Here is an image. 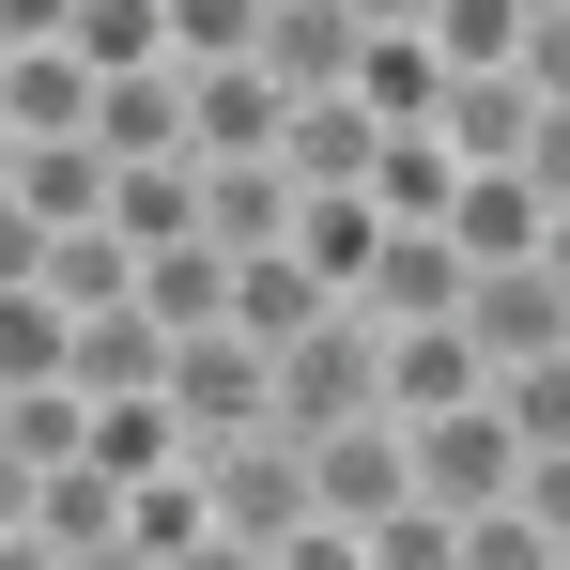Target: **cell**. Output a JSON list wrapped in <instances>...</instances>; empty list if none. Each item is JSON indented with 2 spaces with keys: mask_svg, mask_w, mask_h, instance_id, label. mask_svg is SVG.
<instances>
[{
  "mask_svg": "<svg viewBox=\"0 0 570 570\" xmlns=\"http://www.w3.org/2000/svg\"><path fill=\"white\" fill-rule=\"evenodd\" d=\"M324 308H340V293L308 278V263H293V247H247V263H232V324H247V340H263V355H278L293 324H324Z\"/></svg>",
  "mask_w": 570,
  "mask_h": 570,
  "instance_id": "7402d4cb",
  "label": "cell"
},
{
  "mask_svg": "<svg viewBox=\"0 0 570 570\" xmlns=\"http://www.w3.org/2000/svg\"><path fill=\"white\" fill-rule=\"evenodd\" d=\"M170 570H263V540H232V524H200V540H186Z\"/></svg>",
  "mask_w": 570,
  "mask_h": 570,
  "instance_id": "f35d334b",
  "label": "cell"
},
{
  "mask_svg": "<svg viewBox=\"0 0 570 570\" xmlns=\"http://www.w3.org/2000/svg\"><path fill=\"white\" fill-rule=\"evenodd\" d=\"M0 186H16V124H0Z\"/></svg>",
  "mask_w": 570,
  "mask_h": 570,
  "instance_id": "7bdbcfd3",
  "label": "cell"
},
{
  "mask_svg": "<svg viewBox=\"0 0 570 570\" xmlns=\"http://www.w3.org/2000/svg\"><path fill=\"white\" fill-rule=\"evenodd\" d=\"M463 247H448V232H371V278H355V308H371V324H463Z\"/></svg>",
  "mask_w": 570,
  "mask_h": 570,
  "instance_id": "ba28073f",
  "label": "cell"
},
{
  "mask_svg": "<svg viewBox=\"0 0 570 570\" xmlns=\"http://www.w3.org/2000/svg\"><path fill=\"white\" fill-rule=\"evenodd\" d=\"M31 293H47L62 324H78V308H124V293H139V247H124L108 216H94V232H47V278H31Z\"/></svg>",
  "mask_w": 570,
  "mask_h": 570,
  "instance_id": "603a6c76",
  "label": "cell"
},
{
  "mask_svg": "<svg viewBox=\"0 0 570 570\" xmlns=\"http://www.w3.org/2000/svg\"><path fill=\"white\" fill-rule=\"evenodd\" d=\"M509 78H524L540 108H570V0H540V16H524V47H509Z\"/></svg>",
  "mask_w": 570,
  "mask_h": 570,
  "instance_id": "d6a6232c",
  "label": "cell"
},
{
  "mask_svg": "<svg viewBox=\"0 0 570 570\" xmlns=\"http://www.w3.org/2000/svg\"><path fill=\"white\" fill-rule=\"evenodd\" d=\"M509 509H524V524H540V540L570 556V448H524V478H509Z\"/></svg>",
  "mask_w": 570,
  "mask_h": 570,
  "instance_id": "836d02e7",
  "label": "cell"
},
{
  "mask_svg": "<svg viewBox=\"0 0 570 570\" xmlns=\"http://www.w3.org/2000/svg\"><path fill=\"white\" fill-rule=\"evenodd\" d=\"M432 94H448V62H432L416 31H355V108H371L385 139H401V124H432Z\"/></svg>",
  "mask_w": 570,
  "mask_h": 570,
  "instance_id": "ffe728a7",
  "label": "cell"
},
{
  "mask_svg": "<svg viewBox=\"0 0 570 570\" xmlns=\"http://www.w3.org/2000/svg\"><path fill=\"white\" fill-rule=\"evenodd\" d=\"M340 16H355V31H416L432 0H340Z\"/></svg>",
  "mask_w": 570,
  "mask_h": 570,
  "instance_id": "b9f144b4",
  "label": "cell"
},
{
  "mask_svg": "<svg viewBox=\"0 0 570 570\" xmlns=\"http://www.w3.org/2000/svg\"><path fill=\"white\" fill-rule=\"evenodd\" d=\"M524 124H540V94H524L509 62H493V78H448V94H432V139H448L463 170H509V155H524Z\"/></svg>",
  "mask_w": 570,
  "mask_h": 570,
  "instance_id": "e0dca14e",
  "label": "cell"
},
{
  "mask_svg": "<svg viewBox=\"0 0 570 570\" xmlns=\"http://www.w3.org/2000/svg\"><path fill=\"white\" fill-rule=\"evenodd\" d=\"M478 340L463 324H385V416H448V401H478Z\"/></svg>",
  "mask_w": 570,
  "mask_h": 570,
  "instance_id": "9a60e30c",
  "label": "cell"
},
{
  "mask_svg": "<svg viewBox=\"0 0 570 570\" xmlns=\"http://www.w3.org/2000/svg\"><path fill=\"white\" fill-rule=\"evenodd\" d=\"M200 524H216V493H200V463H155V478H124V540H139L155 570L186 556Z\"/></svg>",
  "mask_w": 570,
  "mask_h": 570,
  "instance_id": "cb8c5ba5",
  "label": "cell"
},
{
  "mask_svg": "<svg viewBox=\"0 0 570 570\" xmlns=\"http://www.w3.org/2000/svg\"><path fill=\"white\" fill-rule=\"evenodd\" d=\"M16 385H62V308L47 293H0V401Z\"/></svg>",
  "mask_w": 570,
  "mask_h": 570,
  "instance_id": "f546056e",
  "label": "cell"
},
{
  "mask_svg": "<svg viewBox=\"0 0 570 570\" xmlns=\"http://www.w3.org/2000/svg\"><path fill=\"white\" fill-rule=\"evenodd\" d=\"M509 170H524L540 200H570V108H540V124H524V155H509Z\"/></svg>",
  "mask_w": 570,
  "mask_h": 570,
  "instance_id": "d590c367",
  "label": "cell"
},
{
  "mask_svg": "<svg viewBox=\"0 0 570 570\" xmlns=\"http://www.w3.org/2000/svg\"><path fill=\"white\" fill-rule=\"evenodd\" d=\"M263 570H371V540H355V524H293Z\"/></svg>",
  "mask_w": 570,
  "mask_h": 570,
  "instance_id": "8d00e7d4",
  "label": "cell"
},
{
  "mask_svg": "<svg viewBox=\"0 0 570 570\" xmlns=\"http://www.w3.org/2000/svg\"><path fill=\"white\" fill-rule=\"evenodd\" d=\"M278 108L263 62H186V155H278Z\"/></svg>",
  "mask_w": 570,
  "mask_h": 570,
  "instance_id": "8fae6325",
  "label": "cell"
},
{
  "mask_svg": "<svg viewBox=\"0 0 570 570\" xmlns=\"http://www.w3.org/2000/svg\"><path fill=\"white\" fill-rule=\"evenodd\" d=\"M463 570H570V556L509 509V493H493V509H463Z\"/></svg>",
  "mask_w": 570,
  "mask_h": 570,
  "instance_id": "1f68e13d",
  "label": "cell"
},
{
  "mask_svg": "<svg viewBox=\"0 0 570 570\" xmlns=\"http://www.w3.org/2000/svg\"><path fill=\"white\" fill-rule=\"evenodd\" d=\"M355 540H371V570H463V509H416V493H401V509L355 524Z\"/></svg>",
  "mask_w": 570,
  "mask_h": 570,
  "instance_id": "f1b7e54d",
  "label": "cell"
},
{
  "mask_svg": "<svg viewBox=\"0 0 570 570\" xmlns=\"http://www.w3.org/2000/svg\"><path fill=\"white\" fill-rule=\"evenodd\" d=\"M401 478H416V509H493V493L524 478L509 416H493V385H478V401H448V416H401Z\"/></svg>",
  "mask_w": 570,
  "mask_h": 570,
  "instance_id": "277c9868",
  "label": "cell"
},
{
  "mask_svg": "<svg viewBox=\"0 0 570 570\" xmlns=\"http://www.w3.org/2000/svg\"><path fill=\"white\" fill-rule=\"evenodd\" d=\"M540 278L570 293V200H540Z\"/></svg>",
  "mask_w": 570,
  "mask_h": 570,
  "instance_id": "60d3db41",
  "label": "cell"
},
{
  "mask_svg": "<svg viewBox=\"0 0 570 570\" xmlns=\"http://www.w3.org/2000/svg\"><path fill=\"white\" fill-rule=\"evenodd\" d=\"M139 308H155V324H170V340H186V324H232V247H139Z\"/></svg>",
  "mask_w": 570,
  "mask_h": 570,
  "instance_id": "44dd1931",
  "label": "cell"
},
{
  "mask_svg": "<svg viewBox=\"0 0 570 570\" xmlns=\"http://www.w3.org/2000/svg\"><path fill=\"white\" fill-rule=\"evenodd\" d=\"M200 493H216V524H232V540H263V556H278L293 524H324L308 448H293L278 416H263V432H232V448H200Z\"/></svg>",
  "mask_w": 570,
  "mask_h": 570,
  "instance_id": "3957f363",
  "label": "cell"
},
{
  "mask_svg": "<svg viewBox=\"0 0 570 570\" xmlns=\"http://www.w3.org/2000/svg\"><path fill=\"white\" fill-rule=\"evenodd\" d=\"M493 416H509V448H570V355H524V371H493Z\"/></svg>",
  "mask_w": 570,
  "mask_h": 570,
  "instance_id": "83f0119b",
  "label": "cell"
},
{
  "mask_svg": "<svg viewBox=\"0 0 570 570\" xmlns=\"http://www.w3.org/2000/svg\"><path fill=\"white\" fill-rule=\"evenodd\" d=\"M31 493H47V478H31V463H16V448H0V540L31 524Z\"/></svg>",
  "mask_w": 570,
  "mask_h": 570,
  "instance_id": "ab89813d",
  "label": "cell"
},
{
  "mask_svg": "<svg viewBox=\"0 0 570 570\" xmlns=\"http://www.w3.org/2000/svg\"><path fill=\"white\" fill-rule=\"evenodd\" d=\"M448 186H463V155H448L432 124L371 139V216H385V232H432V216H448Z\"/></svg>",
  "mask_w": 570,
  "mask_h": 570,
  "instance_id": "ac0fdd59",
  "label": "cell"
},
{
  "mask_svg": "<svg viewBox=\"0 0 570 570\" xmlns=\"http://www.w3.org/2000/svg\"><path fill=\"white\" fill-rule=\"evenodd\" d=\"M263 416H278V355L247 324H186L170 340V432H186V463L232 448V432H263Z\"/></svg>",
  "mask_w": 570,
  "mask_h": 570,
  "instance_id": "7a4b0ae2",
  "label": "cell"
},
{
  "mask_svg": "<svg viewBox=\"0 0 570 570\" xmlns=\"http://www.w3.org/2000/svg\"><path fill=\"white\" fill-rule=\"evenodd\" d=\"M463 340H478V371L570 355V293L540 278V263H478V278H463Z\"/></svg>",
  "mask_w": 570,
  "mask_h": 570,
  "instance_id": "5b68a950",
  "label": "cell"
},
{
  "mask_svg": "<svg viewBox=\"0 0 570 570\" xmlns=\"http://www.w3.org/2000/svg\"><path fill=\"white\" fill-rule=\"evenodd\" d=\"M432 232H448L463 263H540V186H524V170H463Z\"/></svg>",
  "mask_w": 570,
  "mask_h": 570,
  "instance_id": "2e32d148",
  "label": "cell"
},
{
  "mask_svg": "<svg viewBox=\"0 0 570 570\" xmlns=\"http://www.w3.org/2000/svg\"><path fill=\"white\" fill-rule=\"evenodd\" d=\"M340 416H385V324L355 308V293L278 340V432L308 448V432H340Z\"/></svg>",
  "mask_w": 570,
  "mask_h": 570,
  "instance_id": "6da1fadb",
  "label": "cell"
},
{
  "mask_svg": "<svg viewBox=\"0 0 570 570\" xmlns=\"http://www.w3.org/2000/svg\"><path fill=\"white\" fill-rule=\"evenodd\" d=\"M78 31V0H0V47H62Z\"/></svg>",
  "mask_w": 570,
  "mask_h": 570,
  "instance_id": "74e56055",
  "label": "cell"
},
{
  "mask_svg": "<svg viewBox=\"0 0 570 570\" xmlns=\"http://www.w3.org/2000/svg\"><path fill=\"white\" fill-rule=\"evenodd\" d=\"M416 47H432L448 78H493V62L524 47V0H432V16H416Z\"/></svg>",
  "mask_w": 570,
  "mask_h": 570,
  "instance_id": "d4e9b609",
  "label": "cell"
},
{
  "mask_svg": "<svg viewBox=\"0 0 570 570\" xmlns=\"http://www.w3.org/2000/svg\"><path fill=\"white\" fill-rule=\"evenodd\" d=\"M62 385H78V401H155V385H170V324H155L139 293H124V308H78V324H62Z\"/></svg>",
  "mask_w": 570,
  "mask_h": 570,
  "instance_id": "8992f818",
  "label": "cell"
},
{
  "mask_svg": "<svg viewBox=\"0 0 570 570\" xmlns=\"http://www.w3.org/2000/svg\"><path fill=\"white\" fill-rule=\"evenodd\" d=\"M0 124L16 139H94V62L78 47H0Z\"/></svg>",
  "mask_w": 570,
  "mask_h": 570,
  "instance_id": "4fadbf2b",
  "label": "cell"
},
{
  "mask_svg": "<svg viewBox=\"0 0 570 570\" xmlns=\"http://www.w3.org/2000/svg\"><path fill=\"white\" fill-rule=\"evenodd\" d=\"M308 493H324V524H385L416 478H401V416H340V432H308Z\"/></svg>",
  "mask_w": 570,
  "mask_h": 570,
  "instance_id": "52a82bcc",
  "label": "cell"
},
{
  "mask_svg": "<svg viewBox=\"0 0 570 570\" xmlns=\"http://www.w3.org/2000/svg\"><path fill=\"white\" fill-rule=\"evenodd\" d=\"M524 16H540V0H524Z\"/></svg>",
  "mask_w": 570,
  "mask_h": 570,
  "instance_id": "ee69618b",
  "label": "cell"
},
{
  "mask_svg": "<svg viewBox=\"0 0 570 570\" xmlns=\"http://www.w3.org/2000/svg\"><path fill=\"white\" fill-rule=\"evenodd\" d=\"M278 94H355V16L340 0H263V47H247Z\"/></svg>",
  "mask_w": 570,
  "mask_h": 570,
  "instance_id": "7c38bea8",
  "label": "cell"
},
{
  "mask_svg": "<svg viewBox=\"0 0 570 570\" xmlns=\"http://www.w3.org/2000/svg\"><path fill=\"white\" fill-rule=\"evenodd\" d=\"M200 247H293V170L278 155H200Z\"/></svg>",
  "mask_w": 570,
  "mask_h": 570,
  "instance_id": "30bf717a",
  "label": "cell"
},
{
  "mask_svg": "<svg viewBox=\"0 0 570 570\" xmlns=\"http://www.w3.org/2000/svg\"><path fill=\"white\" fill-rule=\"evenodd\" d=\"M94 155H108V170H170V155H186V62L94 78Z\"/></svg>",
  "mask_w": 570,
  "mask_h": 570,
  "instance_id": "9c48e42d",
  "label": "cell"
},
{
  "mask_svg": "<svg viewBox=\"0 0 570 570\" xmlns=\"http://www.w3.org/2000/svg\"><path fill=\"white\" fill-rule=\"evenodd\" d=\"M170 16V62H247L263 47V0H155Z\"/></svg>",
  "mask_w": 570,
  "mask_h": 570,
  "instance_id": "4dcf8cb0",
  "label": "cell"
},
{
  "mask_svg": "<svg viewBox=\"0 0 570 570\" xmlns=\"http://www.w3.org/2000/svg\"><path fill=\"white\" fill-rule=\"evenodd\" d=\"M78 463H108V478L186 463V432H170V385H155V401H94V448H78Z\"/></svg>",
  "mask_w": 570,
  "mask_h": 570,
  "instance_id": "4316f807",
  "label": "cell"
},
{
  "mask_svg": "<svg viewBox=\"0 0 570 570\" xmlns=\"http://www.w3.org/2000/svg\"><path fill=\"white\" fill-rule=\"evenodd\" d=\"M31 278H47V216L0 186V293H31Z\"/></svg>",
  "mask_w": 570,
  "mask_h": 570,
  "instance_id": "e575fe53",
  "label": "cell"
},
{
  "mask_svg": "<svg viewBox=\"0 0 570 570\" xmlns=\"http://www.w3.org/2000/svg\"><path fill=\"white\" fill-rule=\"evenodd\" d=\"M94 78H139V62H170V16L155 0H78V31H62Z\"/></svg>",
  "mask_w": 570,
  "mask_h": 570,
  "instance_id": "484cf974",
  "label": "cell"
},
{
  "mask_svg": "<svg viewBox=\"0 0 570 570\" xmlns=\"http://www.w3.org/2000/svg\"><path fill=\"white\" fill-rule=\"evenodd\" d=\"M16 200H31L47 232H94L108 216V155L94 139H16Z\"/></svg>",
  "mask_w": 570,
  "mask_h": 570,
  "instance_id": "d6986e66",
  "label": "cell"
},
{
  "mask_svg": "<svg viewBox=\"0 0 570 570\" xmlns=\"http://www.w3.org/2000/svg\"><path fill=\"white\" fill-rule=\"evenodd\" d=\"M371 139H385V124L355 94H293L278 108V170H293V186H371Z\"/></svg>",
  "mask_w": 570,
  "mask_h": 570,
  "instance_id": "5bb4252c",
  "label": "cell"
}]
</instances>
